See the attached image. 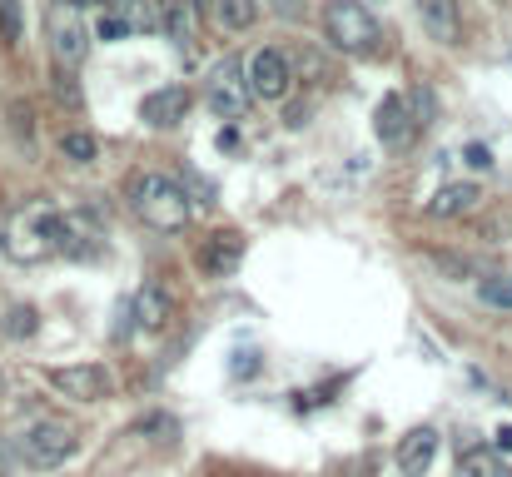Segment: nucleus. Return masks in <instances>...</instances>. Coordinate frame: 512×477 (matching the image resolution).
I'll return each mask as SVG.
<instances>
[{
	"instance_id": "obj_4",
	"label": "nucleus",
	"mask_w": 512,
	"mask_h": 477,
	"mask_svg": "<svg viewBox=\"0 0 512 477\" xmlns=\"http://www.w3.org/2000/svg\"><path fill=\"white\" fill-rule=\"evenodd\" d=\"M75 448H80V433L65 418H40L20 433V458L30 468H60V463L75 458Z\"/></svg>"
},
{
	"instance_id": "obj_5",
	"label": "nucleus",
	"mask_w": 512,
	"mask_h": 477,
	"mask_svg": "<svg viewBox=\"0 0 512 477\" xmlns=\"http://www.w3.org/2000/svg\"><path fill=\"white\" fill-rule=\"evenodd\" d=\"M204 105H209L214 115H224V120H239V115H249V105H254V80H249L244 60H219V65L209 70Z\"/></svg>"
},
{
	"instance_id": "obj_19",
	"label": "nucleus",
	"mask_w": 512,
	"mask_h": 477,
	"mask_svg": "<svg viewBox=\"0 0 512 477\" xmlns=\"http://www.w3.org/2000/svg\"><path fill=\"white\" fill-rule=\"evenodd\" d=\"M254 20H259V0H219V25H224V30L239 35V30H249Z\"/></svg>"
},
{
	"instance_id": "obj_8",
	"label": "nucleus",
	"mask_w": 512,
	"mask_h": 477,
	"mask_svg": "<svg viewBox=\"0 0 512 477\" xmlns=\"http://www.w3.org/2000/svg\"><path fill=\"white\" fill-rule=\"evenodd\" d=\"M249 80H254V95H259V100H284V95L294 90V60L269 45V50H259V55L249 60Z\"/></svg>"
},
{
	"instance_id": "obj_17",
	"label": "nucleus",
	"mask_w": 512,
	"mask_h": 477,
	"mask_svg": "<svg viewBox=\"0 0 512 477\" xmlns=\"http://www.w3.org/2000/svg\"><path fill=\"white\" fill-rule=\"evenodd\" d=\"M165 30H170V40L179 45V55H189V50H194V40H199V10H194L189 0L165 5Z\"/></svg>"
},
{
	"instance_id": "obj_27",
	"label": "nucleus",
	"mask_w": 512,
	"mask_h": 477,
	"mask_svg": "<svg viewBox=\"0 0 512 477\" xmlns=\"http://www.w3.org/2000/svg\"><path fill=\"white\" fill-rule=\"evenodd\" d=\"M95 35H100V40H120V35H130V30H125V20H120V15H100Z\"/></svg>"
},
{
	"instance_id": "obj_6",
	"label": "nucleus",
	"mask_w": 512,
	"mask_h": 477,
	"mask_svg": "<svg viewBox=\"0 0 512 477\" xmlns=\"http://www.w3.org/2000/svg\"><path fill=\"white\" fill-rule=\"evenodd\" d=\"M45 35H50L55 65H65V70H75V65L90 55V30H85V15H80L70 0L50 5V15H45Z\"/></svg>"
},
{
	"instance_id": "obj_14",
	"label": "nucleus",
	"mask_w": 512,
	"mask_h": 477,
	"mask_svg": "<svg viewBox=\"0 0 512 477\" xmlns=\"http://www.w3.org/2000/svg\"><path fill=\"white\" fill-rule=\"evenodd\" d=\"M110 5H115L110 15H120L130 35H155V30H165V10H160V0H110Z\"/></svg>"
},
{
	"instance_id": "obj_15",
	"label": "nucleus",
	"mask_w": 512,
	"mask_h": 477,
	"mask_svg": "<svg viewBox=\"0 0 512 477\" xmlns=\"http://www.w3.org/2000/svg\"><path fill=\"white\" fill-rule=\"evenodd\" d=\"M418 20L433 40L458 45V0H418Z\"/></svg>"
},
{
	"instance_id": "obj_2",
	"label": "nucleus",
	"mask_w": 512,
	"mask_h": 477,
	"mask_svg": "<svg viewBox=\"0 0 512 477\" xmlns=\"http://www.w3.org/2000/svg\"><path fill=\"white\" fill-rule=\"evenodd\" d=\"M55 229H60V209L50 204H25L0 224V249L20 264H35L45 254H55Z\"/></svg>"
},
{
	"instance_id": "obj_13",
	"label": "nucleus",
	"mask_w": 512,
	"mask_h": 477,
	"mask_svg": "<svg viewBox=\"0 0 512 477\" xmlns=\"http://www.w3.org/2000/svg\"><path fill=\"white\" fill-rule=\"evenodd\" d=\"M130 314L140 318V328H150V333H160L174 314V299L165 294V284H145L140 294H135V304H130Z\"/></svg>"
},
{
	"instance_id": "obj_28",
	"label": "nucleus",
	"mask_w": 512,
	"mask_h": 477,
	"mask_svg": "<svg viewBox=\"0 0 512 477\" xmlns=\"http://www.w3.org/2000/svg\"><path fill=\"white\" fill-rule=\"evenodd\" d=\"M463 159H468L473 169H493V155H488V145H468V150H463Z\"/></svg>"
},
{
	"instance_id": "obj_18",
	"label": "nucleus",
	"mask_w": 512,
	"mask_h": 477,
	"mask_svg": "<svg viewBox=\"0 0 512 477\" xmlns=\"http://www.w3.org/2000/svg\"><path fill=\"white\" fill-rule=\"evenodd\" d=\"M458 477H508V468H503V458L493 448H468L458 458Z\"/></svg>"
},
{
	"instance_id": "obj_29",
	"label": "nucleus",
	"mask_w": 512,
	"mask_h": 477,
	"mask_svg": "<svg viewBox=\"0 0 512 477\" xmlns=\"http://www.w3.org/2000/svg\"><path fill=\"white\" fill-rule=\"evenodd\" d=\"M219 150H239V130H234V125L219 130Z\"/></svg>"
},
{
	"instance_id": "obj_9",
	"label": "nucleus",
	"mask_w": 512,
	"mask_h": 477,
	"mask_svg": "<svg viewBox=\"0 0 512 477\" xmlns=\"http://www.w3.org/2000/svg\"><path fill=\"white\" fill-rule=\"evenodd\" d=\"M244 264V234L239 229H219L199 244V269L204 279H229L234 269Z\"/></svg>"
},
{
	"instance_id": "obj_1",
	"label": "nucleus",
	"mask_w": 512,
	"mask_h": 477,
	"mask_svg": "<svg viewBox=\"0 0 512 477\" xmlns=\"http://www.w3.org/2000/svg\"><path fill=\"white\" fill-rule=\"evenodd\" d=\"M130 209H135L155 234H179V229H189L194 199H189V189H184L179 179L160 174V169H145V174L130 179Z\"/></svg>"
},
{
	"instance_id": "obj_21",
	"label": "nucleus",
	"mask_w": 512,
	"mask_h": 477,
	"mask_svg": "<svg viewBox=\"0 0 512 477\" xmlns=\"http://www.w3.org/2000/svg\"><path fill=\"white\" fill-rule=\"evenodd\" d=\"M408 115H413V125H418V130H428V125L438 120V100H433V90H423V85H418V90H408Z\"/></svg>"
},
{
	"instance_id": "obj_25",
	"label": "nucleus",
	"mask_w": 512,
	"mask_h": 477,
	"mask_svg": "<svg viewBox=\"0 0 512 477\" xmlns=\"http://www.w3.org/2000/svg\"><path fill=\"white\" fill-rule=\"evenodd\" d=\"M40 323H35V309L30 304H15L10 314H5V338H30Z\"/></svg>"
},
{
	"instance_id": "obj_12",
	"label": "nucleus",
	"mask_w": 512,
	"mask_h": 477,
	"mask_svg": "<svg viewBox=\"0 0 512 477\" xmlns=\"http://www.w3.org/2000/svg\"><path fill=\"white\" fill-rule=\"evenodd\" d=\"M418 135V125H413V115H408V95H388L383 105H378V140L388 145V150H398V145H408Z\"/></svg>"
},
{
	"instance_id": "obj_31",
	"label": "nucleus",
	"mask_w": 512,
	"mask_h": 477,
	"mask_svg": "<svg viewBox=\"0 0 512 477\" xmlns=\"http://www.w3.org/2000/svg\"><path fill=\"white\" fill-rule=\"evenodd\" d=\"M189 5H194L199 15H204V10H219V0H189Z\"/></svg>"
},
{
	"instance_id": "obj_24",
	"label": "nucleus",
	"mask_w": 512,
	"mask_h": 477,
	"mask_svg": "<svg viewBox=\"0 0 512 477\" xmlns=\"http://www.w3.org/2000/svg\"><path fill=\"white\" fill-rule=\"evenodd\" d=\"M55 100L65 105V110H80L85 105V95H80V80H75V70H55Z\"/></svg>"
},
{
	"instance_id": "obj_3",
	"label": "nucleus",
	"mask_w": 512,
	"mask_h": 477,
	"mask_svg": "<svg viewBox=\"0 0 512 477\" xmlns=\"http://www.w3.org/2000/svg\"><path fill=\"white\" fill-rule=\"evenodd\" d=\"M324 35L343 55H373L378 40H383V25L358 0H329L324 5Z\"/></svg>"
},
{
	"instance_id": "obj_20",
	"label": "nucleus",
	"mask_w": 512,
	"mask_h": 477,
	"mask_svg": "<svg viewBox=\"0 0 512 477\" xmlns=\"http://www.w3.org/2000/svg\"><path fill=\"white\" fill-rule=\"evenodd\" d=\"M478 299H483L488 309H508L512 314V274H493V279H483V284H478Z\"/></svg>"
},
{
	"instance_id": "obj_23",
	"label": "nucleus",
	"mask_w": 512,
	"mask_h": 477,
	"mask_svg": "<svg viewBox=\"0 0 512 477\" xmlns=\"http://www.w3.org/2000/svg\"><path fill=\"white\" fill-rule=\"evenodd\" d=\"M289 60H294V65L304 70V80H314V85H319V80H334V70L324 65V55H319V50H309V45H304V50H294Z\"/></svg>"
},
{
	"instance_id": "obj_10",
	"label": "nucleus",
	"mask_w": 512,
	"mask_h": 477,
	"mask_svg": "<svg viewBox=\"0 0 512 477\" xmlns=\"http://www.w3.org/2000/svg\"><path fill=\"white\" fill-rule=\"evenodd\" d=\"M433 458H438V433H433V428H413V433L398 438L393 463H398V473L403 477H428Z\"/></svg>"
},
{
	"instance_id": "obj_33",
	"label": "nucleus",
	"mask_w": 512,
	"mask_h": 477,
	"mask_svg": "<svg viewBox=\"0 0 512 477\" xmlns=\"http://www.w3.org/2000/svg\"><path fill=\"white\" fill-rule=\"evenodd\" d=\"M0 468H5V443H0Z\"/></svg>"
},
{
	"instance_id": "obj_7",
	"label": "nucleus",
	"mask_w": 512,
	"mask_h": 477,
	"mask_svg": "<svg viewBox=\"0 0 512 477\" xmlns=\"http://www.w3.org/2000/svg\"><path fill=\"white\" fill-rule=\"evenodd\" d=\"M45 378H50V388H60L75 403H105L110 398V373L100 363H60Z\"/></svg>"
},
{
	"instance_id": "obj_30",
	"label": "nucleus",
	"mask_w": 512,
	"mask_h": 477,
	"mask_svg": "<svg viewBox=\"0 0 512 477\" xmlns=\"http://www.w3.org/2000/svg\"><path fill=\"white\" fill-rule=\"evenodd\" d=\"M498 453H512V423L498 428Z\"/></svg>"
},
{
	"instance_id": "obj_11",
	"label": "nucleus",
	"mask_w": 512,
	"mask_h": 477,
	"mask_svg": "<svg viewBox=\"0 0 512 477\" xmlns=\"http://www.w3.org/2000/svg\"><path fill=\"white\" fill-rule=\"evenodd\" d=\"M184 115H189V90L184 85H165V90L145 95V105H140V120L155 125V130H174Z\"/></svg>"
},
{
	"instance_id": "obj_26",
	"label": "nucleus",
	"mask_w": 512,
	"mask_h": 477,
	"mask_svg": "<svg viewBox=\"0 0 512 477\" xmlns=\"http://www.w3.org/2000/svg\"><path fill=\"white\" fill-rule=\"evenodd\" d=\"M20 30H25V15H20V0H0V40L10 45V40H20Z\"/></svg>"
},
{
	"instance_id": "obj_16",
	"label": "nucleus",
	"mask_w": 512,
	"mask_h": 477,
	"mask_svg": "<svg viewBox=\"0 0 512 477\" xmlns=\"http://www.w3.org/2000/svg\"><path fill=\"white\" fill-rule=\"evenodd\" d=\"M478 199H483V189H478V184H443V189L433 194L428 214H438V219H458V214L478 209Z\"/></svg>"
},
{
	"instance_id": "obj_32",
	"label": "nucleus",
	"mask_w": 512,
	"mask_h": 477,
	"mask_svg": "<svg viewBox=\"0 0 512 477\" xmlns=\"http://www.w3.org/2000/svg\"><path fill=\"white\" fill-rule=\"evenodd\" d=\"M75 10H85V5H110V0H70Z\"/></svg>"
},
{
	"instance_id": "obj_22",
	"label": "nucleus",
	"mask_w": 512,
	"mask_h": 477,
	"mask_svg": "<svg viewBox=\"0 0 512 477\" xmlns=\"http://www.w3.org/2000/svg\"><path fill=\"white\" fill-rule=\"evenodd\" d=\"M60 150H65V159H75V164H95V155H100L95 135H85V130H70V135L60 140Z\"/></svg>"
}]
</instances>
